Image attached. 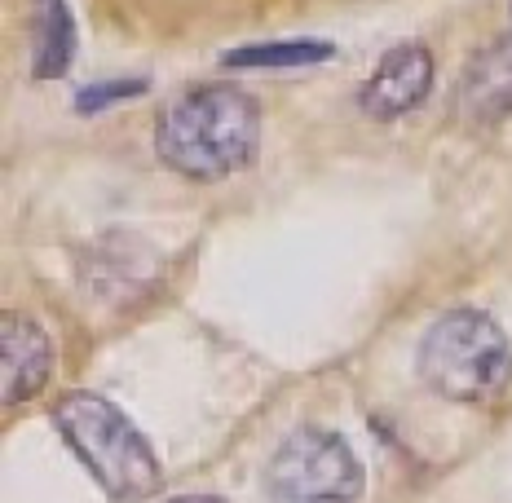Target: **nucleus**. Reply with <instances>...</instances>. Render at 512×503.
<instances>
[{
    "label": "nucleus",
    "mask_w": 512,
    "mask_h": 503,
    "mask_svg": "<svg viewBox=\"0 0 512 503\" xmlns=\"http://www.w3.org/2000/svg\"><path fill=\"white\" fill-rule=\"evenodd\" d=\"M512 115V36L495 40L468 62L460 80V120L464 124H499Z\"/></svg>",
    "instance_id": "nucleus-7"
},
{
    "label": "nucleus",
    "mask_w": 512,
    "mask_h": 503,
    "mask_svg": "<svg viewBox=\"0 0 512 503\" xmlns=\"http://www.w3.org/2000/svg\"><path fill=\"white\" fill-rule=\"evenodd\" d=\"M420 376L446 402H490L512 380V345L504 327L473 305L442 314L420 340Z\"/></svg>",
    "instance_id": "nucleus-3"
},
{
    "label": "nucleus",
    "mask_w": 512,
    "mask_h": 503,
    "mask_svg": "<svg viewBox=\"0 0 512 503\" xmlns=\"http://www.w3.org/2000/svg\"><path fill=\"white\" fill-rule=\"evenodd\" d=\"M53 424L111 503H146L159 495L164 468H159L151 442L137 433L115 402L98 398V393H67L53 406Z\"/></svg>",
    "instance_id": "nucleus-2"
},
{
    "label": "nucleus",
    "mask_w": 512,
    "mask_h": 503,
    "mask_svg": "<svg viewBox=\"0 0 512 503\" xmlns=\"http://www.w3.org/2000/svg\"><path fill=\"white\" fill-rule=\"evenodd\" d=\"M429 89H433V53L424 45H393L376 62L367 84H362L358 102H362V115L389 124L398 115L415 111L429 98Z\"/></svg>",
    "instance_id": "nucleus-5"
},
{
    "label": "nucleus",
    "mask_w": 512,
    "mask_h": 503,
    "mask_svg": "<svg viewBox=\"0 0 512 503\" xmlns=\"http://www.w3.org/2000/svg\"><path fill=\"white\" fill-rule=\"evenodd\" d=\"M76 58V23H71L67 0H40L36 23V80H58L71 71Z\"/></svg>",
    "instance_id": "nucleus-8"
},
{
    "label": "nucleus",
    "mask_w": 512,
    "mask_h": 503,
    "mask_svg": "<svg viewBox=\"0 0 512 503\" xmlns=\"http://www.w3.org/2000/svg\"><path fill=\"white\" fill-rule=\"evenodd\" d=\"M173 503H226V499H212V495H181Z\"/></svg>",
    "instance_id": "nucleus-11"
},
{
    "label": "nucleus",
    "mask_w": 512,
    "mask_h": 503,
    "mask_svg": "<svg viewBox=\"0 0 512 503\" xmlns=\"http://www.w3.org/2000/svg\"><path fill=\"white\" fill-rule=\"evenodd\" d=\"M146 93V80H111V84H98V89H84L76 98V111L89 115V111H102L111 102H124V98H137Z\"/></svg>",
    "instance_id": "nucleus-10"
},
{
    "label": "nucleus",
    "mask_w": 512,
    "mask_h": 503,
    "mask_svg": "<svg viewBox=\"0 0 512 503\" xmlns=\"http://www.w3.org/2000/svg\"><path fill=\"white\" fill-rule=\"evenodd\" d=\"M261 111L234 84H199L164 106L155 128V155L190 181H221L256 159Z\"/></svg>",
    "instance_id": "nucleus-1"
},
{
    "label": "nucleus",
    "mask_w": 512,
    "mask_h": 503,
    "mask_svg": "<svg viewBox=\"0 0 512 503\" xmlns=\"http://www.w3.org/2000/svg\"><path fill=\"white\" fill-rule=\"evenodd\" d=\"M336 53L332 40H279V45H248L230 49L226 67L230 71H256V67H314Z\"/></svg>",
    "instance_id": "nucleus-9"
},
{
    "label": "nucleus",
    "mask_w": 512,
    "mask_h": 503,
    "mask_svg": "<svg viewBox=\"0 0 512 503\" xmlns=\"http://www.w3.org/2000/svg\"><path fill=\"white\" fill-rule=\"evenodd\" d=\"M274 503H358L362 473L349 442L327 428H296L270 459Z\"/></svg>",
    "instance_id": "nucleus-4"
},
{
    "label": "nucleus",
    "mask_w": 512,
    "mask_h": 503,
    "mask_svg": "<svg viewBox=\"0 0 512 503\" xmlns=\"http://www.w3.org/2000/svg\"><path fill=\"white\" fill-rule=\"evenodd\" d=\"M49 362H53V345L45 336V327L36 318L18 314V309H5L0 314V402L18 406L31 402L49 380Z\"/></svg>",
    "instance_id": "nucleus-6"
}]
</instances>
